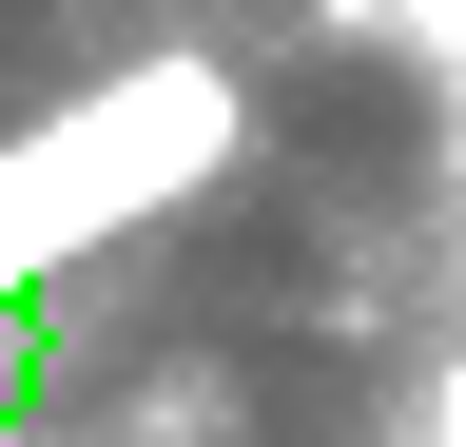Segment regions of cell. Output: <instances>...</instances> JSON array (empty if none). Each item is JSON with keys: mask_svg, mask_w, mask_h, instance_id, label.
<instances>
[{"mask_svg": "<svg viewBox=\"0 0 466 447\" xmlns=\"http://www.w3.org/2000/svg\"><path fill=\"white\" fill-rule=\"evenodd\" d=\"M233 156H253V78L214 59V39H156V59L78 78L39 137H0V311L58 292L78 253L156 234V214H195Z\"/></svg>", "mask_w": 466, "mask_h": 447, "instance_id": "6da1fadb", "label": "cell"}, {"mask_svg": "<svg viewBox=\"0 0 466 447\" xmlns=\"http://www.w3.org/2000/svg\"><path fill=\"white\" fill-rule=\"evenodd\" d=\"M447 447H466V389H447Z\"/></svg>", "mask_w": 466, "mask_h": 447, "instance_id": "7a4b0ae2", "label": "cell"}]
</instances>
